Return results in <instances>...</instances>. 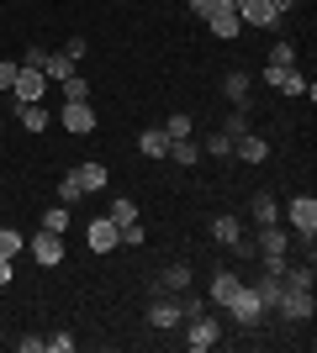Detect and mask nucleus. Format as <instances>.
<instances>
[{"label":"nucleus","instance_id":"42","mask_svg":"<svg viewBox=\"0 0 317 353\" xmlns=\"http://www.w3.org/2000/svg\"><path fill=\"white\" fill-rule=\"evenodd\" d=\"M0 132H6V117H0Z\"/></svg>","mask_w":317,"mask_h":353},{"label":"nucleus","instance_id":"23","mask_svg":"<svg viewBox=\"0 0 317 353\" xmlns=\"http://www.w3.org/2000/svg\"><path fill=\"white\" fill-rule=\"evenodd\" d=\"M175 306H180V322H191V316H201V311H206V295H191V290H175Z\"/></svg>","mask_w":317,"mask_h":353},{"label":"nucleus","instance_id":"28","mask_svg":"<svg viewBox=\"0 0 317 353\" xmlns=\"http://www.w3.org/2000/svg\"><path fill=\"white\" fill-rule=\"evenodd\" d=\"M106 216L117 221V227H127V221H137V206H133V201H127V195H117V201H111V211H106Z\"/></svg>","mask_w":317,"mask_h":353},{"label":"nucleus","instance_id":"35","mask_svg":"<svg viewBox=\"0 0 317 353\" xmlns=\"http://www.w3.org/2000/svg\"><path fill=\"white\" fill-rule=\"evenodd\" d=\"M75 348V338L69 332H53V338H43V353H69Z\"/></svg>","mask_w":317,"mask_h":353},{"label":"nucleus","instance_id":"37","mask_svg":"<svg viewBox=\"0 0 317 353\" xmlns=\"http://www.w3.org/2000/svg\"><path fill=\"white\" fill-rule=\"evenodd\" d=\"M16 69H21V63H11V59H0V90H11V85H16Z\"/></svg>","mask_w":317,"mask_h":353},{"label":"nucleus","instance_id":"26","mask_svg":"<svg viewBox=\"0 0 317 353\" xmlns=\"http://www.w3.org/2000/svg\"><path fill=\"white\" fill-rule=\"evenodd\" d=\"M79 201H85L79 179H75V174H64V179H59V206H79Z\"/></svg>","mask_w":317,"mask_h":353},{"label":"nucleus","instance_id":"15","mask_svg":"<svg viewBox=\"0 0 317 353\" xmlns=\"http://www.w3.org/2000/svg\"><path fill=\"white\" fill-rule=\"evenodd\" d=\"M169 159L180 163V169H196V163L206 159V153H201V137H175V143H169Z\"/></svg>","mask_w":317,"mask_h":353},{"label":"nucleus","instance_id":"32","mask_svg":"<svg viewBox=\"0 0 317 353\" xmlns=\"http://www.w3.org/2000/svg\"><path fill=\"white\" fill-rule=\"evenodd\" d=\"M201 153H217V159H227V153H233V137H227V132H211V137H201Z\"/></svg>","mask_w":317,"mask_h":353},{"label":"nucleus","instance_id":"25","mask_svg":"<svg viewBox=\"0 0 317 353\" xmlns=\"http://www.w3.org/2000/svg\"><path fill=\"white\" fill-rule=\"evenodd\" d=\"M254 221L259 227H275V221H280V206H275L270 195H254Z\"/></svg>","mask_w":317,"mask_h":353},{"label":"nucleus","instance_id":"29","mask_svg":"<svg viewBox=\"0 0 317 353\" xmlns=\"http://www.w3.org/2000/svg\"><path fill=\"white\" fill-rule=\"evenodd\" d=\"M59 90H64V101H90V79H79V74H69Z\"/></svg>","mask_w":317,"mask_h":353},{"label":"nucleus","instance_id":"11","mask_svg":"<svg viewBox=\"0 0 317 353\" xmlns=\"http://www.w3.org/2000/svg\"><path fill=\"white\" fill-rule=\"evenodd\" d=\"M85 243H90V253H111L122 243V227L111 216H95L90 227H85Z\"/></svg>","mask_w":317,"mask_h":353},{"label":"nucleus","instance_id":"7","mask_svg":"<svg viewBox=\"0 0 317 353\" xmlns=\"http://www.w3.org/2000/svg\"><path fill=\"white\" fill-rule=\"evenodd\" d=\"M43 95H48L43 69H27V63H21V69H16V85H11V101L16 105H32V101H43Z\"/></svg>","mask_w":317,"mask_h":353},{"label":"nucleus","instance_id":"40","mask_svg":"<svg viewBox=\"0 0 317 353\" xmlns=\"http://www.w3.org/2000/svg\"><path fill=\"white\" fill-rule=\"evenodd\" d=\"M270 6H275V16H280V21H286V16L296 11V0H270Z\"/></svg>","mask_w":317,"mask_h":353},{"label":"nucleus","instance_id":"34","mask_svg":"<svg viewBox=\"0 0 317 353\" xmlns=\"http://www.w3.org/2000/svg\"><path fill=\"white\" fill-rule=\"evenodd\" d=\"M270 63H275V69L296 63V43H275V48H270Z\"/></svg>","mask_w":317,"mask_h":353},{"label":"nucleus","instance_id":"14","mask_svg":"<svg viewBox=\"0 0 317 353\" xmlns=\"http://www.w3.org/2000/svg\"><path fill=\"white\" fill-rule=\"evenodd\" d=\"M206 27L217 32L222 43H233V37H238V32H243V21H238V11H233V6H217V11L206 16Z\"/></svg>","mask_w":317,"mask_h":353},{"label":"nucleus","instance_id":"8","mask_svg":"<svg viewBox=\"0 0 317 353\" xmlns=\"http://www.w3.org/2000/svg\"><path fill=\"white\" fill-rule=\"evenodd\" d=\"M27 253H32V259H37L43 269H59V264H64V237L43 227V232H37V237L27 243Z\"/></svg>","mask_w":317,"mask_h":353},{"label":"nucleus","instance_id":"31","mask_svg":"<svg viewBox=\"0 0 317 353\" xmlns=\"http://www.w3.org/2000/svg\"><path fill=\"white\" fill-rule=\"evenodd\" d=\"M222 132H227V137H243V132H254V127H249V105H238V111H233V117L222 121Z\"/></svg>","mask_w":317,"mask_h":353},{"label":"nucleus","instance_id":"4","mask_svg":"<svg viewBox=\"0 0 317 353\" xmlns=\"http://www.w3.org/2000/svg\"><path fill=\"white\" fill-rule=\"evenodd\" d=\"M275 311H280L286 322H312L317 301H312V290H302V285H280V301H275Z\"/></svg>","mask_w":317,"mask_h":353},{"label":"nucleus","instance_id":"3","mask_svg":"<svg viewBox=\"0 0 317 353\" xmlns=\"http://www.w3.org/2000/svg\"><path fill=\"white\" fill-rule=\"evenodd\" d=\"M280 216H286L291 237H302L307 248H312V237H317V201H312V195H296V201H291Z\"/></svg>","mask_w":317,"mask_h":353},{"label":"nucleus","instance_id":"38","mask_svg":"<svg viewBox=\"0 0 317 353\" xmlns=\"http://www.w3.org/2000/svg\"><path fill=\"white\" fill-rule=\"evenodd\" d=\"M217 6H222V0H191V11H196V16H201V21H206V16H211V11H217Z\"/></svg>","mask_w":317,"mask_h":353},{"label":"nucleus","instance_id":"30","mask_svg":"<svg viewBox=\"0 0 317 353\" xmlns=\"http://www.w3.org/2000/svg\"><path fill=\"white\" fill-rule=\"evenodd\" d=\"M21 248H27V237L16 232V227H0V253H6V259H16Z\"/></svg>","mask_w":317,"mask_h":353},{"label":"nucleus","instance_id":"17","mask_svg":"<svg viewBox=\"0 0 317 353\" xmlns=\"http://www.w3.org/2000/svg\"><path fill=\"white\" fill-rule=\"evenodd\" d=\"M69 174L79 179V190H85V195H90V190H106V179H111V174H106V169H101L95 159H90V163H75Z\"/></svg>","mask_w":317,"mask_h":353},{"label":"nucleus","instance_id":"20","mask_svg":"<svg viewBox=\"0 0 317 353\" xmlns=\"http://www.w3.org/2000/svg\"><path fill=\"white\" fill-rule=\"evenodd\" d=\"M137 148H143V159H169V137H164V127H148V132L137 137Z\"/></svg>","mask_w":317,"mask_h":353},{"label":"nucleus","instance_id":"33","mask_svg":"<svg viewBox=\"0 0 317 353\" xmlns=\"http://www.w3.org/2000/svg\"><path fill=\"white\" fill-rule=\"evenodd\" d=\"M43 227H48V232H69V206H53V211H43Z\"/></svg>","mask_w":317,"mask_h":353},{"label":"nucleus","instance_id":"36","mask_svg":"<svg viewBox=\"0 0 317 353\" xmlns=\"http://www.w3.org/2000/svg\"><path fill=\"white\" fill-rule=\"evenodd\" d=\"M122 243H127V248H143V221H127V227H122Z\"/></svg>","mask_w":317,"mask_h":353},{"label":"nucleus","instance_id":"39","mask_svg":"<svg viewBox=\"0 0 317 353\" xmlns=\"http://www.w3.org/2000/svg\"><path fill=\"white\" fill-rule=\"evenodd\" d=\"M85 48H90L85 37H69V43H64V53H69V59H85Z\"/></svg>","mask_w":317,"mask_h":353},{"label":"nucleus","instance_id":"24","mask_svg":"<svg viewBox=\"0 0 317 353\" xmlns=\"http://www.w3.org/2000/svg\"><path fill=\"white\" fill-rule=\"evenodd\" d=\"M164 137H169V143H175V137H196V121L185 117V111H175V117L164 121Z\"/></svg>","mask_w":317,"mask_h":353},{"label":"nucleus","instance_id":"18","mask_svg":"<svg viewBox=\"0 0 317 353\" xmlns=\"http://www.w3.org/2000/svg\"><path fill=\"white\" fill-rule=\"evenodd\" d=\"M233 153H238L243 163H265L270 143H265V137H254V132H243V137H233Z\"/></svg>","mask_w":317,"mask_h":353},{"label":"nucleus","instance_id":"2","mask_svg":"<svg viewBox=\"0 0 317 353\" xmlns=\"http://www.w3.org/2000/svg\"><path fill=\"white\" fill-rule=\"evenodd\" d=\"M265 85L280 90V95H307V101H317V85L307 79L296 63H286V69H275V63H265Z\"/></svg>","mask_w":317,"mask_h":353},{"label":"nucleus","instance_id":"1","mask_svg":"<svg viewBox=\"0 0 317 353\" xmlns=\"http://www.w3.org/2000/svg\"><path fill=\"white\" fill-rule=\"evenodd\" d=\"M222 311L233 316V327H243V332L265 322V301H259V290H254V285H238V295H233V301H227Z\"/></svg>","mask_w":317,"mask_h":353},{"label":"nucleus","instance_id":"27","mask_svg":"<svg viewBox=\"0 0 317 353\" xmlns=\"http://www.w3.org/2000/svg\"><path fill=\"white\" fill-rule=\"evenodd\" d=\"M254 290H259V301H265V311H275V301H280V274H265Z\"/></svg>","mask_w":317,"mask_h":353},{"label":"nucleus","instance_id":"12","mask_svg":"<svg viewBox=\"0 0 317 353\" xmlns=\"http://www.w3.org/2000/svg\"><path fill=\"white\" fill-rule=\"evenodd\" d=\"M238 274H233V269H217V274H211V285H206V306H217L222 311L227 301H233V295H238Z\"/></svg>","mask_w":317,"mask_h":353},{"label":"nucleus","instance_id":"22","mask_svg":"<svg viewBox=\"0 0 317 353\" xmlns=\"http://www.w3.org/2000/svg\"><path fill=\"white\" fill-rule=\"evenodd\" d=\"M159 290H169V295H175V290H191V264H169L164 274H159Z\"/></svg>","mask_w":317,"mask_h":353},{"label":"nucleus","instance_id":"13","mask_svg":"<svg viewBox=\"0 0 317 353\" xmlns=\"http://www.w3.org/2000/svg\"><path fill=\"white\" fill-rule=\"evenodd\" d=\"M75 63L79 59H69L64 48H53V53H43V79H48V85H64V79L75 74Z\"/></svg>","mask_w":317,"mask_h":353},{"label":"nucleus","instance_id":"21","mask_svg":"<svg viewBox=\"0 0 317 353\" xmlns=\"http://www.w3.org/2000/svg\"><path fill=\"white\" fill-rule=\"evenodd\" d=\"M211 237H217V243H227V248H233V243H238V237H243V221H238V216H227V211H222V216L211 221Z\"/></svg>","mask_w":317,"mask_h":353},{"label":"nucleus","instance_id":"19","mask_svg":"<svg viewBox=\"0 0 317 353\" xmlns=\"http://www.w3.org/2000/svg\"><path fill=\"white\" fill-rule=\"evenodd\" d=\"M249 85H254V79H249L243 69H233V74L222 79V95H227L233 105H249Z\"/></svg>","mask_w":317,"mask_h":353},{"label":"nucleus","instance_id":"41","mask_svg":"<svg viewBox=\"0 0 317 353\" xmlns=\"http://www.w3.org/2000/svg\"><path fill=\"white\" fill-rule=\"evenodd\" d=\"M0 285H11V259L0 253Z\"/></svg>","mask_w":317,"mask_h":353},{"label":"nucleus","instance_id":"5","mask_svg":"<svg viewBox=\"0 0 317 353\" xmlns=\"http://www.w3.org/2000/svg\"><path fill=\"white\" fill-rule=\"evenodd\" d=\"M217 338H222V322H217L211 311L191 316V327H185V348H191V353H206V348H217Z\"/></svg>","mask_w":317,"mask_h":353},{"label":"nucleus","instance_id":"16","mask_svg":"<svg viewBox=\"0 0 317 353\" xmlns=\"http://www.w3.org/2000/svg\"><path fill=\"white\" fill-rule=\"evenodd\" d=\"M16 121H21V132H48L53 121H48V105L32 101V105H16Z\"/></svg>","mask_w":317,"mask_h":353},{"label":"nucleus","instance_id":"9","mask_svg":"<svg viewBox=\"0 0 317 353\" xmlns=\"http://www.w3.org/2000/svg\"><path fill=\"white\" fill-rule=\"evenodd\" d=\"M286 248H291V227H259V243H254V259H286Z\"/></svg>","mask_w":317,"mask_h":353},{"label":"nucleus","instance_id":"10","mask_svg":"<svg viewBox=\"0 0 317 353\" xmlns=\"http://www.w3.org/2000/svg\"><path fill=\"white\" fill-rule=\"evenodd\" d=\"M64 132H75V137H90L95 132V111H90V101H64Z\"/></svg>","mask_w":317,"mask_h":353},{"label":"nucleus","instance_id":"6","mask_svg":"<svg viewBox=\"0 0 317 353\" xmlns=\"http://www.w3.org/2000/svg\"><path fill=\"white\" fill-rule=\"evenodd\" d=\"M143 316H148V327H153V332H175V327H180V306H175V295H169V290H159V295H153Z\"/></svg>","mask_w":317,"mask_h":353}]
</instances>
